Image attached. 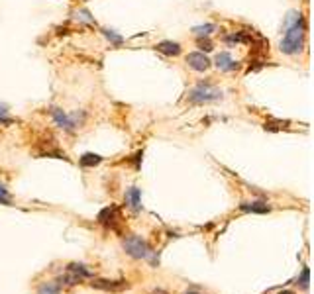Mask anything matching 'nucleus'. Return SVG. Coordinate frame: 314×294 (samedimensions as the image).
<instances>
[{
	"label": "nucleus",
	"mask_w": 314,
	"mask_h": 294,
	"mask_svg": "<svg viewBox=\"0 0 314 294\" xmlns=\"http://www.w3.org/2000/svg\"><path fill=\"white\" fill-rule=\"evenodd\" d=\"M304 40H306V18L302 12L291 10L287 20H285V35L279 44L281 53L295 57L304 49Z\"/></svg>",
	"instance_id": "nucleus-1"
},
{
	"label": "nucleus",
	"mask_w": 314,
	"mask_h": 294,
	"mask_svg": "<svg viewBox=\"0 0 314 294\" xmlns=\"http://www.w3.org/2000/svg\"><path fill=\"white\" fill-rule=\"evenodd\" d=\"M224 98V92L218 87H214L212 83H198L195 88L189 90L187 102L191 106H202V104L218 102Z\"/></svg>",
	"instance_id": "nucleus-2"
},
{
	"label": "nucleus",
	"mask_w": 314,
	"mask_h": 294,
	"mask_svg": "<svg viewBox=\"0 0 314 294\" xmlns=\"http://www.w3.org/2000/svg\"><path fill=\"white\" fill-rule=\"evenodd\" d=\"M122 245H124V251H126L130 257H134V259H150L151 263L155 265L153 249L148 245V241L142 239L139 235H130V237H126V239L122 241Z\"/></svg>",
	"instance_id": "nucleus-3"
},
{
	"label": "nucleus",
	"mask_w": 314,
	"mask_h": 294,
	"mask_svg": "<svg viewBox=\"0 0 314 294\" xmlns=\"http://www.w3.org/2000/svg\"><path fill=\"white\" fill-rule=\"evenodd\" d=\"M51 116L55 120V124H57V128L61 130H65V132H75L79 126H83V122H85V118L87 114L81 110H77L73 114H67V112H63L61 108H51Z\"/></svg>",
	"instance_id": "nucleus-4"
},
{
	"label": "nucleus",
	"mask_w": 314,
	"mask_h": 294,
	"mask_svg": "<svg viewBox=\"0 0 314 294\" xmlns=\"http://www.w3.org/2000/svg\"><path fill=\"white\" fill-rule=\"evenodd\" d=\"M90 286H92V288H98V290H106V292H122V290H128V288H130V282H128V280L92 279Z\"/></svg>",
	"instance_id": "nucleus-5"
},
{
	"label": "nucleus",
	"mask_w": 314,
	"mask_h": 294,
	"mask_svg": "<svg viewBox=\"0 0 314 294\" xmlns=\"http://www.w3.org/2000/svg\"><path fill=\"white\" fill-rule=\"evenodd\" d=\"M187 63H189V67L193 69V71H198V73H204V71H208L210 69V59L202 53V51H193V53H189L187 55Z\"/></svg>",
	"instance_id": "nucleus-6"
},
{
	"label": "nucleus",
	"mask_w": 314,
	"mask_h": 294,
	"mask_svg": "<svg viewBox=\"0 0 314 294\" xmlns=\"http://www.w3.org/2000/svg\"><path fill=\"white\" fill-rule=\"evenodd\" d=\"M220 71H236L239 67V63L238 61H234L232 59V55L228 53V51H222V53H218L216 55V63H214Z\"/></svg>",
	"instance_id": "nucleus-7"
},
{
	"label": "nucleus",
	"mask_w": 314,
	"mask_h": 294,
	"mask_svg": "<svg viewBox=\"0 0 314 294\" xmlns=\"http://www.w3.org/2000/svg\"><path fill=\"white\" fill-rule=\"evenodd\" d=\"M155 49L159 53H163V55H169V57H177V55H181V51H183L181 44H177V42H159V44L155 45Z\"/></svg>",
	"instance_id": "nucleus-8"
},
{
	"label": "nucleus",
	"mask_w": 314,
	"mask_h": 294,
	"mask_svg": "<svg viewBox=\"0 0 314 294\" xmlns=\"http://www.w3.org/2000/svg\"><path fill=\"white\" fill-rule=\"evenodd\" d=\"M239 210L252 212V214H267V212H271V206H267V202L254 200V202H241V204H239Z\"/></svg>",
	"instance_id": "nucleus-9"
},
{
	"label": "nucleus",
	"mask_w": 314,
	"mask_h": 294,
	"mask_svg": "<svg viewBox=\"0 0 314 294\" xmlns=\"http://www.w3.org/2000/svg\"><path fill=\"white\" fill-rule=\"evenodd\" d=\"M126 202H128V206H130L134 212L142 210V192H139L137 187L128 189V192H126Z\"/></svg>",
	"instance_id": "nucleus-10"
},
{
	"label": "nucleus",
	"mask_w": 314,
	"mask_h": 294,
	"mask_svg": "<svg viewBox=\"0 0 314 294\" xmlns=\"http://www.w3.org/2000/svg\"><path fill=\"white\" fill-rule=\"evenodd\" d=\"M116 214H118L116 206H108V208H104V210L98 214V222H100V224H106V226H110L112 222L116 220Z\"/></svg>",
	"instance_id": "nucleus-11"
},
{
	"label": "nucleus",
	"mask_w": 314,
	"mask_h": 294,
	"mask_svg": "<svg viewBox=\"0 0 314 294\" xmlns=\"http://www.w3.org/2000/svg\"><path fill=\"white\" fill-rule=\"evenodd\" d=\"M67 271H69V273H75L77 277H81L83 280H85V279H92V273H90L85 265L71 263V265H67Z\"/></svg>",
	"instance_id": "nucleus-12"
},
{
	"label": "nucleus",
	"mask_w": 314,
	"mask_h": 294,
	"mask_svg": "<svg viewBox=\"0 0 314 294\" xmlns=\"http://www.w3.org/2000/svg\"><path fill=\"white\" fill-rule=\"evenodd\" d=\"M218 26L216 24H202V26H195L193 28V33H195L196 38H208L212 31H216Z\"/></svg>",
	"instance_id": "nucleus-13"
},
{
	"label": "nucleus",
	"mask_w": 314,
	"mask_h": 294,
	"mask_svg": "<svg viewBox=\"0 0 314 294\" xmlns=\"http://www.w3.org/2000/svg\"><path fill=\"white\" fill-rule=\"evenodd\" d=\"M61 284L59 282H42L38 286V294H59Z\"/></svg>",
	"instance_id": "nucleus-14"
},
{
	"label": "nucleus",
	"mask_w": 314,
	"mask_h": 294,
	"mask_svg": "<svg viewBox=\"0 0 314 294\" xmlns=\"http://www.w3.org/2000/svg\"><path fill=\"white\" fill-rule=\"evenodd\" d=\"M57 282H59L61 286L65 284V286H73V284H79V282H83V279L81 277H77L75 273H65V275H61L59 279H57Z\"/></svg>",
	"instance_id": "nucleus-15"
},
{
	"label": "nucleus",
	"mask_w": 314,
	"mask_h": 294,
	"mask_svg": "<svg viewBox=\"0 0 314 294\" xmlns=\"http://www.w3.org/2000/svg\"><path fill=\"white\" fill-rule=\"evenodd\" d=\"M98 163H102V157L100 155H94V153H85L81 157V165L83 167H96Z\"/></svg>",
	"instance_id": "nucleus-16"
},
{
	"label": "nucleus",
	"mask_w": 314,
	"mask_h": 294,
	"mask_svg": "<svg viewBox=\"0 0 314 294\" xmlns=\"http://www.w3.org/2000/svg\"><path fill=\"white\" fill-rule=\"evenodd\" d=\"M0 204L12 206V196H10V192L4 185H0Z\"/></svg>",
	"instance_id": "nucleus-17"
},
{
	"label": "nucleus",
	"mask_w": 314,
	"mask_h": 294,
	"mask_svg": "<svg viewBox=\"0 0 314 294\" xmlns=\"http://www.w3.org/2000/svg\"><path fill=\"white\" fill-rule=\"evenodd\" d=\"M14 120L8 116V110H6V106H0V124L2 126H10Z\"/></svg>",
	"instance_id": "nucleus-18"
},
{
	"label": "nucleus",
	"mask_w": 314,
	"mask_h": 294,
	"mask_svg": "<svg viewBox=\"0 0 314 294\" xmlns=\"http://www.w3.org/2000/svg\"><path fill=\"white\" fill-rule=\"evenodd\" d=\"M102 33H104L106 38L112 42V45H120V44H122V38H120V35H116L114 31H110V29H102Z\"/></svg>",
	"instance_id": "nucleus-19"
},
{
	"label": "nucleus",
	"mask_w": 314,
	"mask_h": 294,
	"mask_svg": "<svg viewBox=\"0 0 314 294\" xmlns=\"http://www.w3.org/2000/svg\"><path fill=\"white\" fill-rule=\"evenodd\" d=\"M198 47H200V51H212L214 49L208 38H198Z\"/></svg>",
	"instance_id": "nucleus-20"
},
{
	"label": "nucleus",
	"mask_w": 314,
	"mask_h": 294,
	"mask_svg": "<svg viewBox=\"0 0 314 294\" xmlns=\"http://www.w3.org/2000/svg\"><path fill=\"white\" fill-rule=\"evenodd\" d=\"M300 284L302 288H308V267L302 269V277H300Z\"/></svg>",
	"instance_id": "nucleus-21"
},
{
	"label": "nucleus",
	"mask_w": 314,
	"mask_h": 294,
	"mask_svg": "<svg viewBox=\"0 0 314 294\" xmlns=\"http://www.w3.org/2000/svg\"><path fill=\"white\" fill-rule=\"evenodd\" d=\"M279 294H295L293 290H283V292H279Z\"/></svg>",
	"instance_id": "nucleus-22"
},
{
	"label": "nucleus",
	"mask_w": 314,
	"mask_h": 294,
	"mask_svg": "<svg viewBox=\"0 0 314 294\" xmlns=\"http://www.w3.org/2000/svg\"><path fill=\"white\" fill-rule=\"evenodd\" d=\"M185 294H198V292H185Z\"/></svg>",
	"instance_id": "nucleus-23"
}]
</instances>
